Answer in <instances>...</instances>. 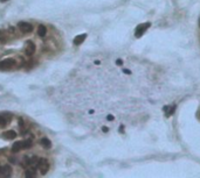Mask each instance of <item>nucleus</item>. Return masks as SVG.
Segmentation results:
<instances>
[{
	"label": "nucleus",
	"mask_w": 200,
	"mask_h": 178,
	"mask_svg": "<svg viewBox=\"0 0 200 178\" xmlns=\"http://www.w3.org/2000/svg\"><path fill=\"white\" fill-rule=\"evenodd\" d=\"M199 26H200V24H199Z\"/></svg>",
	"instance_id": "nucleus-21"
},
{
	"label": "nucleus",
	"mask_w": 200,
	"mask_h": 178,
	"mask_svg": "<svg viewBox=\"0 0 200 178\" xmlns=\"http://www.w3.org/2000/svg\"><path fill=\"white\" fill-rule=\"evenodd\" d=\"M11 114L8 116H5V115H0V127H5L6 124H7V121L11 120Z\"/></svg>",
	"instance_id": "nucleus-12"
},
{
	"label": "nucleus",
	"mask_w": 200,
	"mask_h": 178,
	"mask_svg": "<svg viewBox=\"0 0 200 178\" xmlns=\"http://www.w3.org/2000/svg\"><path fill=\"white\" fill-rule=\"evenodd\" d=\"M40 143H41V145L44 147V149H49V148L52 147V142H50V140L47 139V137H44V139L40 140Z\"/></svg>",
	"instance_id": "nucleus-9"
},
{
	"label": "nucleus",
	"mask_w": 200,
	"mask_h": 178,
	"mask_svg": "<svg viewBox=\"0 0 200 178\" xmlns=\"http://www.w3.org/2000/svg\"><path fill=\"white\" fill-rule=\"evenodd\" d=\"M116 64H117V65H122L123 62H122V61H121V59H118L117 62H116Z\"/></svg>",
	"instance_id": "nucleus-16"
},
{
	"label": "nucleus",
	"mask_w": 200,
	"mask_h": 178,
	"mask_svg": "<svg viewBox=\"0 0 200 178\" xmlns=\"http://www.w3.org/2000/svg\"><path fill=\"white\" fill-rule=\"evenodd\" d=\"M102 129H103V132H108V128H107V127H103Z\"/></svg>",
	"instance_id": "nucleus-18"
},
{
	"label": "nucleus",
	"mask_w": 200,
	"mask_h": 178,
	"mask_svg": "<svg viewBox=\"0 0 200 178\" xmlns=\"http://www.w3.org/2000/svg\"><path fill=\"white\" fill-rule=\"evenodd\" d=\"M21 149H24V148H22V141L15 142V143H13V145H12V151H13V153H18V151Z\"/></svg>",
	"instance_id": "nucleus-10"
},
{
	"label": "nucleus",
	"mask_w": 200,
	"mask_h": 178,
	"mask_svg": "<svg viewBox=\"0 0 200 178\" xmlns=\"http://www.w3.org/2000/svg\"><path fill=\"white\" fill-rule=\"evenodd\" d=\"M25 176L26 177H34L35 176V168H30L27 169V171H26V173H25Z\"/></svg>",
	"instance_id": "nucleus-13"
},
{
	"label": "nucleus",
	"mask_w": 200,
	"mask_h": 178,
	"mask_svg": "<svg viewBox=\"0 0 200 178\" xmlns=\"http://www.w3.org/2000/svg\"><path fill=\"white\" fill-rule=\"evenodd\" d=\"M1 169H2V167H0V177H1Z\"/></svg>",
	"instance_id": "nucleus-19"
},
{
	"label": "nucleus",
	"mask_w": 200,
	"mask_h": 178,
	"mask_svg": "<svg viewBox=\"0 0 200 178\" xmlns=\"http://www.w3.org/2000/svg\"><path fill=\"white\" fill-rule=\"evenodd\" d=\"M87 39V34H81V35H77L75 39H74V44L75 46H80L81 43H83V41Z\"/></svg>",
	"instance_id": "nucleus-7"
},
{
	"label": "nucleus",
	"mask_w": 200,
	"mask_h": 178,
	"mask_svg": "<svg viewBox=\"0 0 200 178\" xmlns=\"http://www.w3.org/2000/svg\"><path fill=\"white\" fill-rule=\"evenodd\" d=\"M12 175V168L10 165H4L1 169V177H11Z\"/></svg>",
	"instance_id": "nucleus-6"
},
{
	"label": "nucleus",
	"mask_w": 200,
	"mask_h": 178,
	"mask_svg": "<svg viewBox=\"0 0 200 178\" xmlns=\"http://www.w3.org/2000/svg\"><path fill=\"white\" fill-rule=\"evenodd\" d=\"M151 26V24L150 22H145V24H141L137 26L136 30H135V36H136L137 39H139V37H142V35L145 33L147 30V28Z\"/></svg>",
	"instance_id": "nucleus-1"
},
{
	"label": "nucleus",
	"mask_w": 200,
	"mask_h": 178,
	"mask_svg": "<svg viewBox=\"0 0 200 178\" xmlns=\"http://www.w3.org/2000/svg\"><path fill=\"white\" fill-rule=\"evenodd\" d=\"M38 163H39V158H38L36 156H34V157H32V158L30 159V165L32 167V168L38 167Z\"/></svg>",
	"instance_id": "nucleus-14"
},
{
	"label": "nucleus",
	"mask_w": 200,
	"mask_h": 178,
	"mask_svg": "<svg viewBox=\"0 0 200 178\" xmlns=\"http://www.w3.org/2000/svg\"><path fill=\"white\" fill-rule=\"evenodd\" d=\"M18 27L19 29L22 32V33H30L33 30V26L28 22H19L18 24Z\"/></svg>",
	"instance_id": "nucleus-5"
},
{
	"label": "nucleus",
	"mask_w": 200,
	"mask_h": 178,
	"mask_svg": "<svg viewBox=\"0 0 200 178\" xmlns=\"http://www.w3.org/2000/svg\"><path fill=\"white\" fill-rule=\"evenodd\" d=\"M30 147H32V140L22 141V148L24 149H27V148H30Z\"/></svg>",
	"instance_id": "nucleus-15"
},
{
	"label": "nucleus",
	"mask_w": 200,
	"mask_h": 178,
	"mask_svg": "<svg viewBox=\"0 0 200 178\" xmlns=\"http://www.w3.org/2000/svg\"><path fill=\"white\" fill-rule=\"evenodd\" d=\"M107 119H108V120H114V116L109 115V116H108V118H107Z\"/></svg>",
	"instance_id": "nucleus-17"
},
{
	"label": "nucleus",
	"mask_w": 200,
	"mask_h": 178,
	"mask_svg": "<svg viewBox=\"0 0 200 178\" xmlns=\"http://www.w3.org/2000/svg\"><path fill=\"white\" fill-rule=\"evenodd\" d=\"M2 136H4L6 140H14L15 137H16V133H15L14 130H7V132L4 133Z\"/></svg>",
	"instance_id": "nucleus-8"
},
{
	"label": "nucleus",
	"mask_w": 200,
	"mask_h": 178,
	"mask_svg": "<svg viewBox=\"0 0 200 178\" xmlns=\"http://www.w3.org/2000/svg\"><path fill=\"white\" fill-rule=\"evenodd\" d=\"M46 34H47V28L44 27V24H40L39 28H38V35L41 36V37H44V36H46Z\"/></svg>",
	"instance_id": "nucleus-11"
},
{
	"label": "nucleus",
	"mask_w": 200,
	"mask_h": 178,
	"mask_svg": "<svg viewBox=\"0 0 200 178\" xmlns=\"http://www.w3.org/2000/svg\"><path fill=\"white\" fill-rule=\"evenodd\" d=\"M0 1H1V2H5V1H7V0H0Z\"/></svg>",
	"instance_id": "nucleus-20"
},
{
	"label": "nucleus",
	"mask_w": 200,
	"mask_h": 178,
	"mask_svg": "<svg viewBox=\"0 0 200 178\" xmlns=\"http://www.w3.org/2000/svg\"><path fill=\"white\" fill-rule=\"evenodd\" d=\"M35 44L32 42V41H27V43H26V48H25V53L27 56H33L35 53Z\"/></svg>",
	"instance_id": "nucleus-4"
},
{
	"label": "nucleus",
	"mask_w": 200,
	"mask_h": 178,
	"mask_svg": "<svg viewBox=\"0 0 200 178\" xmlns=\"http://www.w3.org/2000/svg\"><path fill=\"white\" fill-rule=\"evenodd\" d=\"M15 65V59L13 58H6L0 62V69L1 70H7V69H12Z\"/></svg>",
	"instance_id": "nucleus-3"
},
{
	"label": "nucleus",
	"mask_w": 200,
	"mask_h": 178,
	"mask_svg": "<svg viewBox=\"0 0 200 178\" xmlns=\"http://www.w3.org/2000/svg\"><path fill=\"white\" fill-rule=\"evenodd\" d=\"M38 168H39L41 175H46L49 170V163L46 158H39V163H38Z\"/></svg>",
	"instance_id": "nucleus-2"
}]
</instances>
